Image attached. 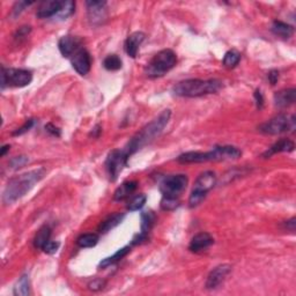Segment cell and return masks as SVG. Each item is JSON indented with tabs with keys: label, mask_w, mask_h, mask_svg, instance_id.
<instances>
[{
	"label": "cell",
	"mask_w": 296,
	"mask_h": 296,
	"mask_svg": "<svg viewBox=\"0 0 296 296\" xmlns=\"http://www.w3.org/2000/svg\"><path fill=\"white\" fill-rule=\"evenodd\" d=\"M296 101V90L295 88H288L276 92L274 94V103L279 108H287L293 106Z\"/></svg>",
	"instance_id": "44dd1931"
},
{
	"label": "cell",
	"mask_w": 296,
	"mask_h": 296,
	"mask_svg": "<svg viewBox=\"0 0 296 296\" xmlns=\"http://www.w3.org/2000/svg\"><path fill=\"white\" fill-rule=\"evenodd\" d=\"M155 214L152 210H146L142 213V226H140V232L133 238L131 246H139L144 242H146L150 236V232L155 224Z\"/></svg>",
	"instance_id": "8fae6325"
},
{
	"label": "cell",
	"mask_w": 296,
	"mask_h": 296,
	"mask_svg": "<svg viewBox=\"0 0 296 296\" xmlns=\"http://www.w3.org/2000/svg\"><path fill=\"white\" fill-rule=\"evenodd\" d=\"M130 251H131V246L122 248V249L118 250L116 254H114L112 256L102 259L101 262H100V264H98V268H109V266H111V265L116 264V262H120L122 259H123L125 256H126V254L130 252Z\"/></svg>",
	"instance_id": "cb8c5ba5"
},
{
	"label": "cell",
	"mask_w": 296,
	"mask_h": 296,
	"mask_svg": "<svg viewBox=\"0 0 296 296\" xmlns=\"http://www.w3.org/2000/svg\"><path fill=\"white\" fill-rule=\"evenodd\" d=\"M98 243V234H82L76 238V246L82 249L86 248H92Z\"/></svg>",
	"instance_id": "83f0119b"
},
{
	"label": "cell",
	"mask_w": 296,
	"mask_h": 296,
	"mask_svg": "<svg viewBox=\"0 0 296 296\" xmlns=\"http://www.w3.org/2000/svg\"><path fill=\"white\" fill-rule=\"evenodd\" d=\"M295 116H293V114L290 116V114H280L273 117L272 120L266 122V123L262 124L259 126V131L268 136H276L284 132H293L295 130Z\"/></svg>",
	"instance_id": "8992f818"
},
{
	"label": "cell",
	"mask_w": 296,
	"mask_h": 296,
	"mask_svg": "<svg viewBox=\"0 0 296 296\" xmlns=\"http://www.w3.org/2000/svg\"><path fill=\"white\" fill-rule=\"evenodd\" d=\"M34 124H35V120H28L24 125H22L21 128H16V131H14L12 133V134L13 136H22V134H24V133L28 132L29 130H30L32 126H34Z\"/></svg>",
	"instance_id": "e575fe53"
},
{
	"label": "cell",
	"mask_w": 296,
	"mask_h": 296,
	"mask_svg": "<svg viewBox=\"0 0 296 296\" xmlns=\"http://www.w3.org/2000/svg\"><path fill=\"white\" fill-rule=\"evenodd\" d=\"M71 62L73 68L80 74V76H86L90 73L92 68V58L88 51L84 48H80L71 57Z\"/></svg>",
	"instance_id": "7c38bea8"
},
{
	"label": "cell",
	"mask_w": 296,
	"mask_h": 296,
	"mask_svg": "<svg viewBox=\"0 0 296 296\" xmlns=\"http://www.w3.org/2000/svg\"><path fill=\"white\" fill-rule=\"evenodd\" d=\"M160 206L164 210L170 212V210H176L180 206V199L172 197H162Z\"/></svg>",
	"instance_id": "d6a6232c"
},
{
	"label": "cell",
	"mask_w": 296,
	"mask_h": 296,
	"mask_svg": "<svg viewBox=\"0 0 296 296\" xmlns=\"http://www.w3.org/2000/svg\"><path fill=\"white\" fill-rule=\"evenodd\" d=\"M51 238V229L49 226H43L42 228L37 232L34 238V246L36 249H43V246L49 242Z\"/></svg>",
	"instance_id": "484cf974"
},
{
	"label": "cell",
	"mask_w": 296,
	"mask_h": 296,
	"mask_svg": "<svg viewBox=\"0 0 296 296\" xmlns=\"http://www.w3.org/2000/svg\"><path fill=\"white\" fill-rule=\"evenodd\" d=\"M32 32V27H29V26H24V27H21L16 32V40L24 38V37H27L29 35V32Z\"/></svg>",
	"instance_id": "f35d334b"
},
{
	"label": "cell",
	"mask_w": 296,
	"mask_h": 296,
	"mask_svg": "<svg viewBox=\"0 0 296 296\" xmlns=\"http://www.w3.org/2000/svg\"><path fill=\"white\" fill-rule=\"evenodd\" d=\"M170 117H172V110L166 109L155 120H152L150 124H147L142 131L136 133L128 142V145L123 148L125 153L128 155V158L132 156L136 152L142 150L147 144L153 142L155 138H158L164 132L166 125H168Z\"/></svg>",
	"instance_id": "7a4b0ae2"
},
{
	"label": "cell",
	"mask_w": 296,
	"mask_h": 296,
	"mask_svg": "<svg viewBox=\"0 0 296 296\" xmlns=\"http://www.w3.org/2000/svg\"><path fill=\"white\" fill-rule=\"evenodd\" d=\"M221 88L222 82L218 79H188L176 84L172 92L180 98H200V96L216 94Z\"/></svg>",
	"instance_id": "3957f363"
},
{
	"label": "cell",
	"mask_w": 296,
	"mask_h": 296,
	"mask_svg": "<svg viewBox=\"0 0 296 296\" xmlns=\"http://www.w3.org/2000/svg\"><path fill=\"white\" fill-rule=\"evenodd\" d=\"M214 158L216 161H226V160H236L242 156V150L240 148L230 145L216 146L213 148Z\"/></svg>",
	"instance_id": "2e32d148"
},
{
	"label": "cell",
	"mask_w": 296,
	"mask_h": 296,
	"mask_svg": "<svg viewBox=\"0 0 296 296\" xmlns=\"http://www.w3.org/2000/svg\"><path fill=\"white\" fill-rule=\"evenodd\" d=\"M271 30L273 34L279 37H282V38H290V37H292V35L294 34L293 26L278 20L273 22Z\"/></svg>",
	"instance_id": "d4e9b609"
},
{
	"label": "cell",
	"mask_w": 296,
	"mask_h": 296,
	"mask_svg": "<svg viewBox=\"0 0 296 296\" xmlns=\"http://www.w3.org/2000/svg\"><path fill=\"white\" fill-rule=\"evenodd\" d=\"M104 286H106V281H103L101 279H95V280H92V282H90V284H88V288H90V290L92 292H98V290H103Z\"/></svg>",
	"instance_id": "74e56055"
},
{
	"label": "cell",
	"mask_w": 296,
	"mask_h": 296,
	"mask_svg": "<svg viewBox=\"0 0 296 296\" xmlns=\"http://www.w3.org/2000/svg\"><path fill=\"white\" fill-rule=\"evenodd\" d=\"M125 214L124 213H114L112 216L106 218V219L100 224L98 232L101 234H106V232H110L111 229L116 228L118 224H120V222L124 220Z\"/></svg>",
	"instance_id": "603a6c76"
},
{
	"label": "cell",
	"mask_w": 296,
	"mask_h": 296,
	"mask_svg": "<svg viewBox=\"0 0 296 296\" xmlns=\"http://www.w3.org/2000/svg\"><path fill=\"white\" fill-rule=\"evenodd\" d=\"M177 161L182 164H204V162L216 161L213 150L210 152H186L177 158Z\"/></svg>",
	"instance_id": "5bb4252c"
},
{
	"label": "cell",
	"mask_w": 296,
	"mask_h": 296,
	"mask_svg": "<svg viewBox=\"0 0 296 296\" xmlns=\"http://www.w3.org/2000/svg\"><path fill=\"white\" fill-rule=\"evenodd\" d=\"M214 243V238L210 236L208 232H199L192 238L190 244H188V250L191 252L198 254L202 251L208 249V248Z\"/></svg>",
	"instance_id": "e0dca14e"
},
{
	"label": "cell",
	"mask_w": 296,
	"mask_h": 296,
	"mask_svg": "<svg viewBox=\"0 0 296 296\" xmlns=\"http://www.w3.org/2000/svg\"><path fill=\"white\" fill-rule=\"evenodd\" d=\"M232 271V266L228 264H222L216 266V268H213L210 273L207 276L206 280V284L205 287L207 290H216L220 286V284L224 282L226 278L230 273Z\"/></svg>",
	"instance_id": "4fadbf2b"
},
{
	"label": "cell",
	"mask_w": 296,
	"mask_h": 296,
	"mask_svg": "<svg viewBox=\"0 0 296 296\" xmlns=\"http://www.w3.org/2000/svg\"><path fill=\"white\" fill-rule=\"evenodd\" d=\"M177 62V56L170 49L161 50L160 52L152 58V60L148 62L145 73L150 79H156V78L164 76V74L168 73L170 70L175 68Z\"/></svg>",
	"instance_id": "277c9868"
},
{
	"label": "cell",
	"mask_w": 296,
	"mask_h": 296,
	"mask_svg": "<svg viewBox=\"0 0 296 296\" xmlns=\"http://www.w3.org/2000/svg\"><path fill=\"white\" fill-rule=\"evenodd\" d=\"M10 145H5V146H2V152H0V156H4V155L6 154V152H7V150H10Z\"/></svg>",
	"instance_id": "f6af8a7d"
},
{
	"label": "cell",
	"mask_w": 296,
	"mask_h": 296,
	"mask_svg": "<svg viewBox=\"0 0 296 296\" xmlns=\"http://www.w3.org/2000/svg\"><path fill=\"white\" fill-rule=\"evenodd\" d=\"M32 80V73L28 70L2 68V90L6 86L22 88L28 86Z\"/></svg>",
	"instance_id": "52a82bcc"
},
{
	"label": "cell",
	"mask_w": 296,
	"mask_h": 296,
	"mask_svg": "<svg viewBox=\"0 0 296 296\" xmlns=\"http://www.w3.org/2000/svg\"><path fill=\"white\" fill-rule=\"evenodd\" d=\"M216 184V175L214 172L207 170L202 172L196 180L194 188H192L190 197H188V206L194 208L204 202L206 196Z\"/></svg>",
	"instance_id": "5b68a950"
},
{
	"label": "cell",
	"mask_w": 296,
	"mask_h": 296,
	"mask_svg": "<svg viewBox=\"0 0 296 296\" xmlns=\"http://www.w3.org/2000/svg\"><path fill=\"white\" fill-rule=\"evenodd\" d=\"M136 188H138V182L136 180H128V182L123 183L114 191V200L122 202L124 199L128 198L136 190Z\"/></svg>",
	"instance_id": "7402d4cb"
},
{
	"label": "cell",
	"mask_w": 296,
	"mask_h": 296,
	"mask_svg": "<svg viewBox=\"0 0 296 296\" xmlns=\"http://www.w3.org/2000/svg\"><path fill=\"white\" fill-rule=\"evenodd\" d=\"M294 150L295 144L293 140L284 138L280 139L279 142H276V144H273L268 150L264 152V153H262V158H268L276 153H290V152H293Z\"/></svg>",
	"instance_id": "ffe728a7"
},
{
	"label": "cell",
	"mask_w": 296,
	"mask_h": 296,
	"mask_svg": "<svg viewBox=\"0 0 296 296\" xmlns=\"http://www.w3.org/2000/svg\"><path fill=\"white\" fill-rule=\"evenodd\" d=\"M295 226H296V218H292V219L284 221L282 224V227L284 230H288L292 232H295Z\"/></svg>",
	"instance_id": "ab89813d"
},
{
	"label": "cell",
	"mask_w": 296,
	"mask_h": 296,
	"mask_svg": "<svg viewBox=\"0 0 296 296\" xmlns=\"http://www.w3.org/2000/svg\"><path fill=\"white\" fill-rule=\"evenodd\" d=\"M240 62V54L235 50H230L228 52H226L224 60H222V64H224V68H234L238 65Z\"/></svg>",
	"instance_id": "f1b7e54d"
},
{
	"label": "cell",
	"mask_w": 296,
	"mask_h": 296,
	"mask_svg": "<svg viewBox=\"0 0 296 296\" xmlns=\"http://www.w3.org/2000/svg\"><path fill=\"white\" fill-rule=\"evenodd\" d=\"M46 132H49L51 136H60V130H59L57 126H54V124L49 123L48 125H46Z\"/></svg>",
	"instance_id": "7bdbcfd3"
},
{
	"label": "cell",
	"mask_w": 296,
	"mask_h": 296,
	"mask_svg": "<svg viewBox=\"0 0 296 296\" xmlns=\"http://www.w3.org/2000/svg\"><path fill=\"white\" fill-rule=\"evenodd\" d=\"M101 132H102V128L100 126V125H96V126L92 128V136H94V138H98L100 134H101Z\"/></svg>",
	"instance_id": "ee69618b"
},
{
	"label": "cell",
	"mask_w": 296,
	"mask_h": 296,
	"mask_svg": "<svg viewBox=\"0 0 296 296\" xmlns=\"http://www.w3.org/2000/svg\"><path fill=\"white\" fill-rule=\"evenodd\" d=\"M59 246H60V244H59L58 242H56V240H50L49 242H48L46 244V246H43L42 251H43V252L48 254H56L58 251Z\"/></svg>",
	"instance_id": "836d02e7"
},
{
	"label": "cell",
	"mask_w": 296,
	"mask_h": 296,
	"mask_svg": "<svg viewBox=\"0 0 296 296\" xmlns=\"http://www.w3.org/2000/svg\"><path fill=\"white\" fill-rule=\"evenodd\" d=\"M147 202V197L146 194H139L133 197L131 200L128 202V210H131V212H134V210H142L144 206H145V204Z\"/></svg>",
	"instance_id": "1f68e13d"
},
{
	"label": "cell",
	"mask_w": 296,
	"mask_h": 296,
	"mask_svg": "<svg viewBox=\"0 0 296 296\" xmlns=\"http://www.w3.org/2000/svg\"><path fill=\"white\" fill-rule=\"evenodd\" d=\"M188 178L184 174L180 175H172L166 177L160 184V191L164 197L178 198L180 194L186 188Z\"/></svg>",
	"instance_id": "ba28073f"
},
{
	"label": "cell",
	"mask_w": 296,
	"mask_h": 296,
	"mask_svg": "<svg viewBox=\"0 0 296 296\" xmlns=\"http://www.w3.org/2000/svg\"><path fill=\"white\" fill-rule=\"evenodd\" d=\"M34 2H18L16 5L13 7V14L14 16H18L21 12H24L26 7H29L30 5H32Z\"/></svg>",
	"instance_id": "8d00e7d4"
},
{
	"label": "cell",
	"mask_w": 296,
	"mask_h": 296,
	"mask_svg": "<svg viewBox=\"0 0 296 296\" xmlns=\"http://www.w3.org/2000/svg\"><path fill=\"white\" fill-rule=\"evenodd\" d=\"M28 161H29V158L27 156H16L10 160V164L13 169H16V168H21V166H24Z\"/></svg>",
	"instance_id": "d590c367"
},
{
	"label": "cell",
	"mask_w": 296,
	"mask_h": 296,
	"mask_svg": "<svg viewBox=\"0 0 296 296\" xmlns=\"http://www.w3.org/2000/svg\"><path fill=\"white\" fill-rule=\"evenodd\" d=\"M268 79L270 81V84H271L272 86H274V84L278 82V79H279V72H278L276 70H272V71H270L268 74Z\"/></svg>",
	"instance_id": "b9f144b4"
},
{
	"label": "cell",
	"mask_w": 296,
	"mask_h": 296,
	"mask_svg": "<svg viewBox=\"0 0 296 296\" xmlns=\"http://www.w3.org/2000/svg\"><path fill=\"white\" fill-rule=\"evenodd\" d=\"M30 293V282L27 274H24L14 287V295L16 296H27Z\"/></svg>",
	"instance_id": "4316f807"
},
{
	"label": "cell",
	"mask_w": 296,
	"mask_h": 296,
	"mask_svg": "<svg viewBox=\"0 0 296 296\" xmlns=\"http://www.w3.org/2000/svg\"><path fill=\"white\" fill-rule=\"evenodd\" d=\"M46 174V169L38 168L12 177L7 183L5 190H4L2 202L5 205H12L13 202L24 197L35 186V184L44 178Z\"/></svg>",
	"instance_id": "6da1fadb"
},
{
	"label": "cell",
	"mask_w": 296,
	"mask_h": 296,
	"mask_svg": "<svg viewBox=\"0 0 296 296\" xmlns=\"http://www.w3.org/2000/svg\"><path fill=\"white\" fill-rule=\"evenodd\" d=\"M122 59L118 57L117 54H109L106 56L103 60V66H104L106 70L108 71H118V70L122 68Z\"/></svg>",
	"instance_id": "4dcf8cb0"
},
{
	"label": "cell",
	"mask_w": 296,
	"mask_h": 296,
	"mask_svg": "<svg viewBox=\"0 0 296 296\" xmlns=\"http://www.w3.org/2000/svg\"><path fill=\"white\" fill-rule=\"evenodd\" d=\"M254 100H256V104H257V108L258 109H262V106H264V96H262V92L257 90L256 92H254Z\"/></svg>",
	"instance_id": "60d3db41"
},
{
	"label": "cell",
	"mask_w": 296,
	"mask_h": 296,
	"mask_svg": "<svg viewBox=\"0 0 296 296\" xmlns=\"http://www.w3.org/2000/svg\"><path fill=\"white\" fill-rule=\"evenodd\" d=\"M145 37L146 35L142 32H132V34L128 37L126 40H125V46H124L125 52L128 54V56H130L131 58L136 57L139 48L142 44L144 40H145Z\"/></svg>",
	"instance_id": "ac0fdd59"
},
{
	"label": "cell",
	"mask_w": 296,
	"mask_h": 296,
	"mask_svg": "<svg viewBox=\"0 0 296 296\" xmlns=\"http://www.w3.org/2000/svg\"><path fill=\"white\" fill-rule=\"evenodd\" d=\"M62 2L58 0H46L40 4L38 10H37L36 16L38 18H50L57 16L62 8Z\"/></svg>",
	"instance_id": "d6986e66"
},
{
	"label": "cell",
	"mask_w": 296,
	"mask_h": 296,
	"mask_svg": "<svg viewBox=\"0 0 296 296\" xmlns=\"http://www.w3.org/2000/svg\"><path fill=\"white\" fill-rule=\"evenodd\" d=\"M58 48L60 54L66 58H71L72 56L80 49L81 46V40L79 37L66 35L62 36L58 42Z\"/></svg>",
	"instance_id": "9a60e30c"
},
{
	"label": "cell",
	"mask_w": 296,
	"mask_h": 296,
	"mask_svg": "<svg viewBox=\"0 0 296 296\" xmlns=\"http://www.w3.org/2000/svg\"><path fill=\"white\" fill-rule=\"evenodd\" d=\"M87 16L92 26H101L108 18V10L106 2H98V0H88L86 2Z\"/></svg>",
	"instance_id": "30bf717a"
},
{
	"label": "cell",
	"mask_w": 296,
	"mask_h": 296,
	"mask_svg": "<svg viewBox=\"0 0 296 296\" xmlns=\"http://www.w3.org/2000/svg\"><path fill=\"white\" fill-rule=\"evenodd\" d=\"M128 155L124 150H114L110 152L106 160V169L111 182H114L118 178L124 166H128Z\"/></svg>",
	"instance_id": "9c48e42d"
},
{
	"label": "cell",
	"mask_w": 296,
	"mask_h": 296,
	"mask_svg": "<svg viewBox=\"0 0 296 296\" xmlns=\"http://www.w3.org/2000/svg\"><path fill=\"white\" fill-rule=\"evenodd\" d=\"M74 10H76V2H72V0L62 2V8L54 18H57L58 20H66V18L72 16V14L74 13Z\"/></svg>",
	"instance_id": "f546056e"
}]
</instances>
